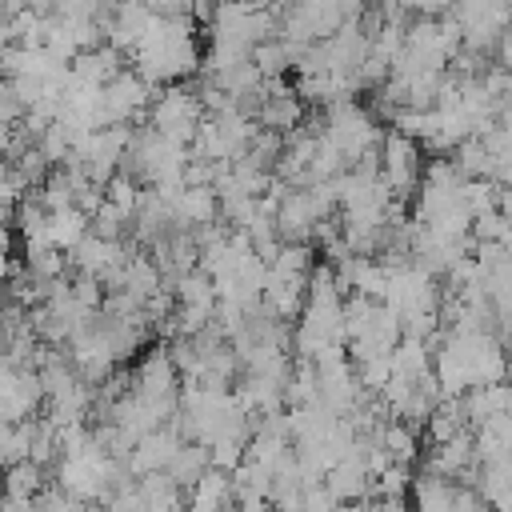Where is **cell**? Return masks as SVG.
Masks as SVG:
<instances>
[{"mask_svg":"<svg viewBox=\"0 0 512 512\" xmlns=\"http://www.w3.org/2000/svg\"><path fill=\"white\" fill-rule=\"evenodd\" d=\"M8 264H12V260H8V248H0V280L8 276Z\"/></svg>","mask_w":512,"mask_h":512,"instance_id":"6","label":"cell"},{"mask_svg":"<svg viewBox=\"0 0 512 512\" xmlns=\"http://www.w3.org/2000/svg\"><path fill=\"white\" fill-rule=\"evenodd\" d=\"M4 304H8V288H4V280H0V312H4Z\"/></svg>","mask_w":512,"mask_h":512,"instance_id":"7","label":"cell"},{"mask_svg":"<svg viewBox=\"0 0 512 512\" xmlns=\"http://www.w3.org/2000/svg\"><path fill=\"white\" fill-rule=\"evenodd\" d=\"M44 232H48V244H52V248L68 252V248L88 232V216H84L76 204H68V208H52L48 220H44Z\"/></svg>","mask_w":512,"mask_h":512,"instance_id":"3","label":"cell"},{"mask_svg":"<svg viewBox=\"0 0 512 512\" xmlns=\"http://www.w3.org/2000/svg\"><path fill=\"white\" fill-rule=\"evenodd\" d=\"M400 8L408 16H444L452 8V0H400Z\"/></svg>","mask_w":512,"mask_h":512,"instance_id":"5","label":"cell"},{"mask_svg":"<svg viewBox=\"0 0 512 512\" xmlns=\"http://www.w3.org/2000/svg\"><path fill=\"white\" fill-rule=\"evenodd\" d=\"M184 504H192V508H224V504H232V476L224 468L208 464L200 472V480L184 492Z\"/></svg>","mask_w":512,"mask_h":512,"instance_id":"2","label":"cell"},{"mask_svg":"<svg viewBox=\"0 0 512 512\" xmlns=\"http://www.w3.org/2000/svg\"><path fill=\"white\" fill-rule=\"evenodd\" d=\"M40 484H44V468L32 464L28 456L16 460V464H4V480H0L4 500L0 504H8V508H32V496L40 492Z\"/></svg>","mask_w":512,"mask_h":512,"instance_id":"1","label":"cell"},{"mask_svg":"<svg viewBox=\"0 0 512 512\" xmlns=\"http://www.w3.org/2000/svg\"><path fill=\"white\" fill-rule=\"evenodd\" d=\"M248 60H252V68L260 72V80H268V76H284V72H288V52H284V40H280V36H264V40H256V44L248 48Z\"/></svg>","mask_w":512,"mask_h":512,"instance_id":"4","label":"cell"}]
</instances>
